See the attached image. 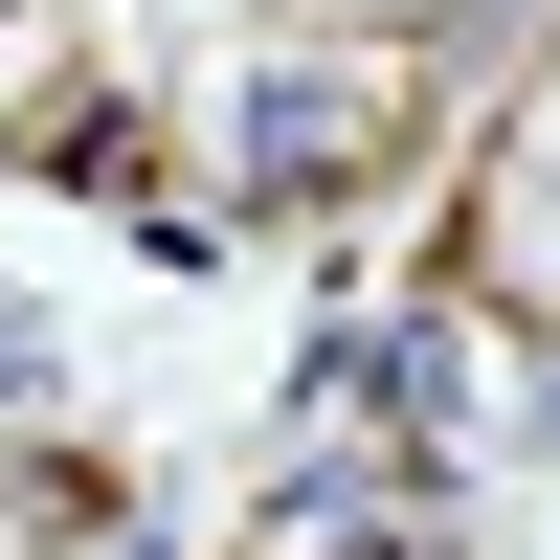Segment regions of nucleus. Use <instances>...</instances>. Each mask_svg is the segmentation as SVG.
Wrapping results in <instances>:
<instances>
[{"label": "nucleus", "instance_id": "obj_1", "mask_svg": "<svg viewBox=\"0 0 560 560\" xmlns=\"http://www.w3.org/2000/svg\"><path fill=\"white\" fill-rule=\"evenodd\" d=\"M516 448H538V471H560V337L516 359Z\"/></svg>", "mask_w": 560, "mask_h": 560}]
</instances>
